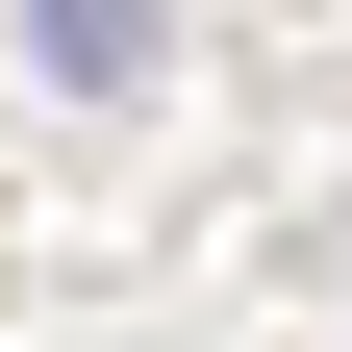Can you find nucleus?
<instances>
[{"label": "nucleus", "instance_id": "nucleus-1", "mask_svg": "<svg viewBox=\"0 0 352 352\" xmlns=\"http://www.w3.org/2000/svg\"><path fill=\"white\" fill-rule=\"evenodd\" d=\"M151 25H176V0H25V51H51L76 101H126V76H151Z\"/></svg>", "mask_w": 352, "mask_h": 352}]
</instances>
